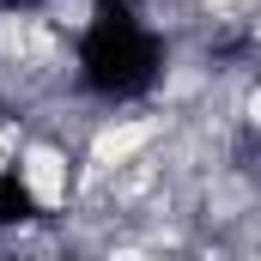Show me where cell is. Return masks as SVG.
Returning a JSON list of instances; mask_svg holds the SVG:
<instances>
[{
  "mask_svg": "<svg viewBox=\"0 0 261 261\" xmlns=\"http://www.w3.org/2000/svg\"><path fill=\"white\" fill-rule=\"evenodd\" d=\"M12 170H18L31 206H43V213H61L67 200H73V158H67L55 140H24Z\"/></svg>",
  "mask_w": 261,
  "mask_h": 261,
  "instance_id": "cell-1",
  "label": "cell"
},
{
  "mask_svg": "<svg viewBox=\"0 0 261 261\" xmlns=\"http://www.w3.org/2000/svg\"><path fill=\"white\" fill-rule=\"evenodd\" d=\"M164 134V116H122V122H103V128L91 134V152H85V176H110V170H122L134 164L152 140Z\"/></svg>",
  "mask_w": 261,
  "mask_h": 261,
  "instance_id": "cell-2",
  "label": "cell"
},
{
  "mask_svg": "<svg viewBox=\"0 0 261 261\" xmlns=\"http://www.w3.org/2000/svg\"><path fill=\"white\" fill-rule=\"evenodd\" d=\"M24 49H31V24L18 12H0V55L6 61H24Z\"/></svg>",
  "mask_w": 261,
  "mask_h": 261,
  "instance_id": "cell-3",
  "label": "cell"
},
{
  "mask_svg": "<svg viewBox=\"0 0 261 261\" xmlns=\"http://www.w3.org/2000/svg\"><path fill=\"white\" fill-rule=\"evenodd\" d=\"M18 146H24V140H18V128H12V122H0V176L18 164Z\"/></svg>",
  "mask_w": 261,
  "mask_h": 261,
  "instance_id": "cell-4",
  "label": "cell"
},
{
  "mask_svg": "<svg viewBox=\"0 0 261 261\" xmlns=\"http://www.w3.org/2000/svg\"><path fill=\"white\" fill-rule=\"evenodd\" d=\"M243 122H255V128H261V91H249V97H243Z\"/></svg>",
  "mask_w": 261,
  "mask_h": 261,
  "instance_id": "cell-5",
  "label": "cell"
},
{
  "mask_svg": "<svg viewBox=\"0 0 261 261\" xmlns=\"http://www.w3.org/2000/svg\"><path fill=\"white\" fill-rule=\"evenodd\" d=\"M206 12H231V6H243V0H200Z\"/></svg>",
  "mask_w": 261,
  "mask_h": 261,
  "instance_id": "cell-6",
  "label": "cell"
},
{
  "mask_svg": "<svg viewBox=\"0 0 261 261\" xmlns=\"http://www.w3.org/2000/svg\"><path fill=\"white\" fill-rule=\"evenodd\" d=\"M255 37H261V18H255Z\"/></svg>",
  "mask_w": 261,
  "mask_h": 261,
  "instance_id": "cell-7",
  "label": "cell"
}]
</instances>
